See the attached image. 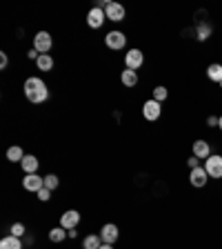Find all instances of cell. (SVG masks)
<instances>
[{
  "label": "cell",
  "instance_id": "6da1fadb",
  "mask_svg": "<svg viewBox=\"0 0 222 249\" xmlns=\"http://www.w3.org/2000/svg\"><path fill=\"white\" fill-rule=\"evenodd\" d=\"M25 96H27L29 103L40 105L49 98V89H47V85L42 83L40 78L34 76V78H27L25 80Z\"/></svg>",
  "mask_w": 222,
  "mask_h": 249
},
{
  "label": "cell",
  "instance_id": "7a4b0ae2",
  "mask_svg": "<svg viewBox=\"0 0 222 249\" xmlns=\"http://www.w3.org/2000/svg\"><path fill=\"white\" fill-rule=\"evenodd\" d=\"M205 169H207V174H209V178H222V156H218V154H211L205 160Z\"/></svg>",
  "mask_w": 222,
  "mask_h": 249
},
{
  "label": "cell",
  "instance_id": "3957f363",
  "mask_svg": "<svg viewBox=\"0 0 222 249\" xmlns=\"http://www.w3.org/2000/svg\"><path fill=\"white\" fill-rule=\"evenodd\" d=\"M53 40L51 36H49V31H38L36 36H34V49L40 53H49V49H51Z\"/></svg>",
  "mask_w": 222,
  "mask_h": 249
},
{
  "label": "cell",
  "instance_id": "277c9868",
  "mask_svg": "<svg viewBox=\"0 0 222 249\" xmlns=\"http://www.w3.org/2000/svg\"><path fill=\"white\" fill-rule=\"evenodd\" d=\"M142 62H145V53L140 52V49H131V52H127V56H124V65H127V69H131V71H138V69L142 67Z\"/></svg>",
  "mask_w": 222,
  "mask_h": 249
},
{
  "label": "cell",
  "instance_id": "5b68a950",
  "mask_svg": "<svg viewBox=\"0 0 222 249\" xmlns=\"http://www.w3.org/2000/svg\"><path fill=\"white\" fill-rule=\"evenodd\" d=\"M160 114H162V107H160V103L158 100H147L145 105H142V116H145L147 120H151V123H155V120L160 118Z\"/></svg>",
  "mask_w": 222,
  "mask_h": 249
},
{
  "label": "cell",
  "instance_id": "8992f818",
  "mask_svg": "<svg viewBox=\"0 0 222 249\" xmlns=\"http://www.w3.org/2000/svg\"><path fill=\"white\" fill-rule=\"evenodd\" d=\"M189 182H191V187H205L209 182V174L205 167H196V169H191V174H189Z\"/></svg>",
  "mask_w": 222,
  "mask_h": 249
},
{
  "label": "cell",
  "instance_id": "52a82bcc",
  "mask_svg": "<svg viewBox=\"0 0 222 249\" xmlns=\"http://www.w3.org/2000/svg\"><path fill=\"white\" fill-rule=\"evenodd\" d=\"M104 42H107L109 49H122L127 45V36H124L122 31H109L107 36H104Z\"/></svg>",
  "mask_w": 222,
  "mask_h": 249
},
{
  "label": "cell",
  "instance_id": "ba28073f",
  "mask_svg": "<svg viewBox=\"0 0 222 249\" xmlns=\"http://www.w3.org/2000/svg\"><path fill=\"white\" fill-rule=\"evenodd\" d=\"M22 187H25L27 192H40L42 187H45V178H40L38 174H27L25 178H22Z\"/></svg>",
  "mask_w": 222,
  "mask_h": 249
},
{
  "label": "cell",
  "instance_id": "9c48e42d",
  "mask_svg": "<svg viewBox=\"0 0 222 249\" xmlns=\"http://www.w3.org/2000/svg\"><path fill=\"white\" fill-rule=\"evenodd\" d=\"M104 20H107V14H104L102 9H98V7H93V9L87 14V25L91 27V29H98V27H102Z\"/></svg>",
  "mask_w": 222,
  "mask_h": 249
},
{
  "label": "cell",
  "instance_id": "30bf717a",
  "mask_svg": "<svg viewBox=\"0 0 222 249\" xmlns=\"http://www.w3.org/2000/svg\"><path fill=\"white\" fill-rule=\"evenodd\" d=\"M104 14H107L109 20H114V22L124 20V7L120 5V2H109V5L104 7Z\"/></svg>",
  "mask_w": 222,
  "mask_h": 249
},
{
  "label": "cell",
  "instance_id": "8fae6325",
  "mask_svg": "<svg viewBox=\"0 0 222 249\" xmlns=\"http://www.w3.org/2000/svg\"><path fill=\"white\" fill-rule=\"evenodd\" d=\"M80 223V213L76 212V209H69V212H65L60 216V227H65L69 231V229H76V225Z\"/></svg>",
  "mask_w": 222,
  "mask_h": 249
},
{
  "label": "cell",
  "instance_id": "7c38bea8",
  "mask_svg": "<svg viewBox=\"0 0 222 249\" xmlns=\"http://www.w3.org/2000/svg\"><path fill=\"white\" fill-rule=\"evenodd\" d=\"M100 238H102V243H107V245H114L116 240L120 238V231H118V227L116 225H104L102 229H100Z\"/></svg>",
  "mask_w": 222,
  "mask_h": 249
},
{
  "label": "cell",
  "instance_id": "4fadbf2b",
  "mask_svg": "<svg viewBox=\"0 0 222 249\" xmlns=\"http://www.w3.org/2000/svg\"><path fill=\"white\" fill-rule=\"evenodd\" d=\"M193 156L200 158V160H207L209 156H211V145H209L207 140H196L193 142Z\"/></svg>",
  "mask_w": 222,
  "mask_h": 249
},
{
  "label": "cell",
  "instance_id": "5bb4252c",
  "mask_svg": "<svg viewBox=\"0 0 222 249\" xmlns=\"http://www.w3.org/2000/svg\"><path fill=\"white\" fill-rule=\"evenodd\" d=\"M207 78L211 80V83H222V62H213V65H209L207 67Z\"/></svg>",
  "mask_w": 222,
  "mask_h": 249
},
{
  "label": "cell",
  "instance_id": "9a60e30c",
  "mask_svg": "<svg viewBox=\"0 0 222 249\" xmlns=\"http://www.w3.org/2000/svg\"><path fill=\"white\" fill-rule=\"evenodd\" d=\"M0 249H22V243L18 236H5V238L0 240Z\"/></svg>",
  "mask_w": 222,
  "mask_h": 249
},
{
  "label": "cell",
  "instance_id": "2e32d148",
  "mask_svg": "<svg viewBox=\"0 0 222 249\" xmlns=\"http://www.w3.org/2000/svg\"><path fill=\"white\" fill-rule=\"evenodd\" d=\"M22 169H25V174H36L38 171V158L36 156H25V158H22Z\"/></svg>",
  "mask_w": 222,
  "mask_h": 249
},
{
  "label": "cell",
  "instance_id": "e0dca14e",
  "mask_svg": "<svg viewBox=\"0 0 222 249\" xmlns=\"http://www.w3.org/2000/svg\"><path fill=\"white\" fill-rule=\"evenodd\" d=\"M124 87H136L138 85V71H131V69H124L122 76H120Z\"/></svg>",
  "mask_w": 222,
  "mask_h": 249
},
{
  "label": "cell",
  "instance_id": "ac0fdd59",
  "mask_svg": "<svg viewBox=\"0 0 222 249\" xmlns=\"http://www.w3.org/2000/svg\"><path fill=\"white\" fill-rule=\"evenodd\" d=\"M36 65H38L40 71H51L53 69V58L49 56V53H40V58L36 60Z\"/></svg>",
  "mask_w": 222,
  "mask_h": 249
},
{
  "label": "cell",
  "instance_id": "d6986e66",
  "mask_svg": "<svg viewBox=\"0 0 222 249\" xmlns=\"http://www.w3.org/2000/svg\"><path fill=\"white\" fill-rule=\"evenodd\" d=\"M100 245H102V238L96 236V233H91L83 240V249H100Z\"/></svg>",
  "mask_w": 222,
  "mask_h": 249
},
{
  "label": "cell",
  "instance_id": "ffe728a7",
  "mask_svg": "<svg viewBox=\"0 0 222 249\" xmlns=\"http://www.w3.org/2000/svg\"><path fill=\"white\" fill-rule=\"evenodd\" d=\"M22 158H25V154H22L20 147H9V149H7V160H11V162H22Z\"/></svg>",
  "mask_w": 222,
  "mask_h": 249
},
{
  "label": "cell",
  "instance_id": "44dd1931",
  "mask_svg": "<svg viewBox=\"0 0 222 249\" xmlns=\"http://www.w3.org/2000/svg\"><path fill=\"white\" fill-rule=\"evenodd\" d=\"M65 238H67V229L65 227H56L49 231V240H51V243H62Z\"/></svg>",
  "mask_w": 222,
  "mask_h": 249
},
{
  "label": "cell",
  "instance_id": "7402d4cb",
  "mask_svg": "<svg viewBox=\"0 0 222 249\" xmlns=\"http://www.w3.org/2000/svg\"><path fill=\"white\" fill-rule=\"evenodd\" d=\"M58 185H60V180H58L56 174H49V176H45V187L49 189V192H53Z\"/></svg>",
  "mask_w": 222,
  "mask_h": 249
},
{
  "label": "cell",
  "instance_id": "603a6c76",
  "mask_svg": "<svg viewBox=\"0 0 222 249\" xmlns=\"http://www.w3.org/2000/svg\"><path fill=\"white\" fill-rule=\"evenodd\" d=\"M167 96H169V91H167V87H155V89H154V100H158V103H162V100H167Z\"/></svg>",
  "mask_w": 222,
  "mask_h": 249
},
{
  "label": "cell",
  "instance_id": "cb8c5ba5",
  "mask_svg": "<svg viewBox=\"0 0 222 249\" xmlns=\"http://www.w3.org/2000/svg\"><path fill=\"white\" fill-rule=\"evenodd\" d=\"M22 233H25V225H22V223H14V225H11V236H18V238H20Z\"/></svg>",
  "mask_w": 222,
  "mask_h": 249
},
{
  "label": "cell",
  "instance_id": "d4e9b609",
  "mask_svg": "<svg viewBox=\"0 0 222 249\" xmlns=\"http://www.w3.org/2000/svg\"><path fill=\"white\" fill-rule=\"evenodd\" d=\"M38 198H40V200H49V198H51V192H49L47 187H42L40 192H38Z\"/></svg>",
  "mask_w": 222,
  "mask_h": 249
},
{
  "label": "cell",
  "instance_id": "484cf974",
  "mask_svg": "<svg viewBox=\"0 0 222 249\" xmlns=\"http://www.w3.org/2000/svg\"><path fill=\"white\" fill-rule=\"evenodd\" d=\"M187 165H189V169H196V167H200V158H196V156H191V158L187 160Z\"/></svg>",
  "mask_w": 222,
  "mask_h": 249
},
{
  "label": "cell",
  "instance_id": "4316f807",
  "mask_svg": "<svg viewBox=\"0 0 222 249\" xmlns=\"http://www.w3.org/2000/svg\"><path fill=\"white\" fill-rule=\"evenodd\" d=\"M209 34H211V29H209L207 25H202V27H200V36H198V38H200V40H205Z\"/></svg>",
  "mask_w": 222,
  "mask_h": 249
},
{
  "label": "cell",
  "instance_id": "83f0119b",
  "mask_svg": "<svg viewBox=\"0 0 222 249\" xmlns=\"http://www.w3.org/2000/svg\"><path fill=\"white\" fill-rule=\"evenodd\" d=\"M218 123H220V116H209V120H207L209 127H218Z\"/></svg>",
  "mask_w": 222,
  "mask_h": 249
},
{
  "label": "cell",
  "instance_id": "f1b7e54d",
  "mask_svg": "<svg viewBox=\"0 0 222 249\" xmlns=\"http://www.w3.org/2000/svg\"><path fill=\"white\" fill-rule=\"evenodd\" d=\"M27 58H29V60H38V58H40V52H36V49H29Z\"/></svg>",
  "mask_w": 222,
  "mask_h": 249
},
{
  "label": "cell",
  "instance_id": "f546056e",
  "mask_svg": "<svg viewBox=\"0 0 222 249\" xmlns=\"http://www.w3.org/2000/svg\"><path fill=\"white\" fill-rule=\"evenodd\" d=\"M7 62H9L7 53H0V69H7Z\"/></svg>",
  "mask_w": 222,
  "mask_h": 249
},
{
  "label": "cell",
  "instance_id": "4dcf8cb0",
  "mask_svg": "<svg viewBox=\"0 0 222 249\" xmlns=\"http://www.w3.org/2000/svg\"><path fill=\"white\" fill-rule=\"evenodd\" d=\"M100 249H114V247H111V245H107V243H102V245H100Z\"/></svg>",
  "mask_w": 222,
  "mask_h": 249
},
{
  "label": "cell",
  "instance_id": "1f68e13d",
  "mask_svg": "<svg viewBox=\"0 0 222 249\" xmlns=\"http://www.w3.org/2000/svg\"><path fill=\"white\" fill-rule=\"evenodd\" d=\"M218 127H220V129H222V116H220V123H218Z\"/></svg>",
  "mask_w": 222,
  "mask_h": 249
},
{
  "label": "cell",
  "instance_id": "d6a6232c",
  "mask_svg": "<svg viewBox=\"0 0 222 249\" xmlns=\"http://www.w3.org/2000/svg\"><path fill=\"white\" fill-rule=\"evenodd\" d=\"M220 89H222V83H220Z\"/></svg>",
  "mask_w": 222,
  "mask_h": 249
}]
</instances>
